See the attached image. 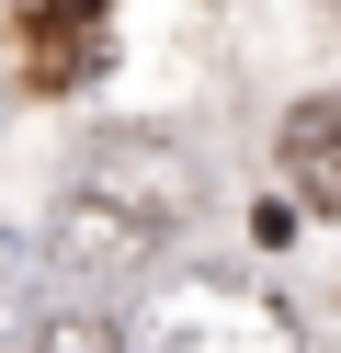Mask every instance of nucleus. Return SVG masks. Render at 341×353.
I'll return each instance as SVG.
<instances>
[{
	"instance_id": "nucleus-2",
	"label": "nucleus",
	"mask_w": 341,
	"mask_h": 353,
	"mask_svg": "<svg viewBox=\"0 0 341 353\" xmlns=\"http://www.w3.org/2000/svg\"><path fill=\"white\" fill-rule=\"evenodd\" d=\"M125 353H296V319L239 274H159L125 307Z\"/></svg>"
},
{
	"instance_id": "nucleus-3",
	"label": "nucleus",
	"mask_w": 341,
	"mask_h": 353,
	"mask_svg": "<svg viewBox=\"0 0 341 353\" xmlns=\"http://www.w3.org/2000/svg\"><path fill=\"white\" fill-rule=\"evenodd\" d=\"M285 183L307 194L318 216H341V92H318V103L285 114Z\"/></svg>"
},
{
	"instance_id": "nucleus-1",
	"label": "nucleus",
	"mask_w": 341,
	"mask_h": 353,
	"mask_svg": "<svg viewBox=\"0 0 341 353\" xmlns=\"http://www.w3.org/2000/svg\"><path fill=\"white\" fill-rule=\"evenodd\" d=\"M194 205H205L194 148L159 137V125H114V137H91L80 171H68L57 228H45V262L80 274V285H125V274H148V262L194 228Z\"/></svg>"
},
{
	"instance_id": "nucleus-4",
	"label": "nucleus",
	"mask_w": 341,
	"mask_h": 353,
	"mask_svg": "<svg viewBox=\"0 0 341 353\" xmlns=\"http://www.w3.org/2000/svg\"><path fill=\"white\" fill-rule=\"evenodd\" d=\"M34 353H125V319H103V307H57V319L34 330Z\"/></svg>"
},
{
	"instance_id": "nucleus-5",
	"label": "nucleus",
	"mask_w": 341,
	"mask_h": 353,
	"mask_svg": "<svg viewBox=\"0 0 341 353\" xmlns=\"http://www.w3.org/2000/svg\"><path fill=\"white\" fill-rule=\"evenodd\" d=\"M34 262H45V239L0 228V319H23V296H34Z\"/></svg>"
}]
</instances>
